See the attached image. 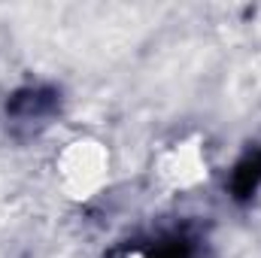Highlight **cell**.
<instances>
[{"instance_id": "cell-1", "label": "cell", "mask_w": 261, "mask_h": 258, "mask_svg": "<svg viewBox=\"0 0 261 258\" xmlns=\"http://www.w3.org/2000/svg\"><path fill=\"white\" fill-rule=\"evenodd\" d=\"M61 113V88L49 85V82H31L15 88L6 104H3V119L6 128L18 137H31L46 125H52V119Z\"/></svg>"}, {"instance_id": "cell-3", "label": "cell", "mask_w": 261, "mask_h": 258, "mask_svg": "<svg viewBox=\"0 0 261 258\" xmlns=\"http://www.w3.org/2000/svg\"><path fill=\"white\" fill-rule=\"evenodd\" d=\"M228 197L234 203H249L261 189V146H249L228 173Z\"/></svg>"}, {"instance_id": "cell-2", "label": "cell", "mask_w": 261, "mask_h": 258, "mask_svg": "<svg viewBox=\"0 0 261 258\" xmlns=\"http://www.w3.org/2000/svg\"><path fill=\"white\" fill-rule=\"evenodd\" d=\"M110 258H206V246L192 225H164L130 237Z\"/></svg>"}]
</instances>
